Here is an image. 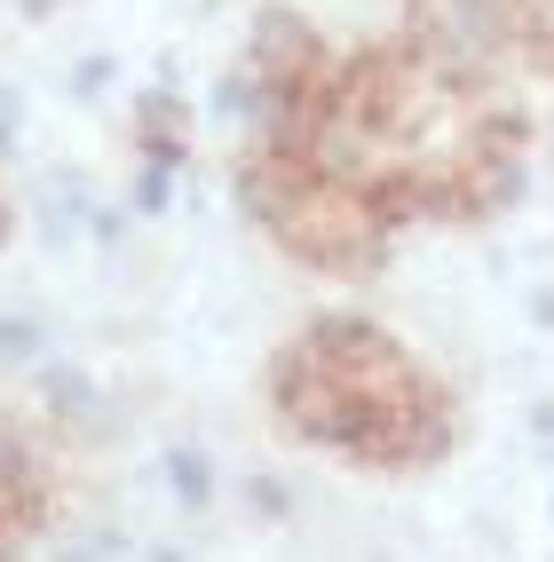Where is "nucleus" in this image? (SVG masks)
I'll list each match as a JSON object with an SVG mask.
<instances>
[{"label":"nucleus","mask_w":554,"mask_h":562,"mask_svg":"<svg viewBox=\"0 0 554 562\" xmlns=\"http://www.w3.org/2000/svg\"><path fill=\"white\" fill-rule=\"evenodd\" d=\"M278 404L302 436L332 443L349 460H373V468L428 460L443 443V428H452V404L420 372V357L396 349L373 325L302 333L278 364Z\"/></svg>","instance_id":"obj_1"}]
</instances>
